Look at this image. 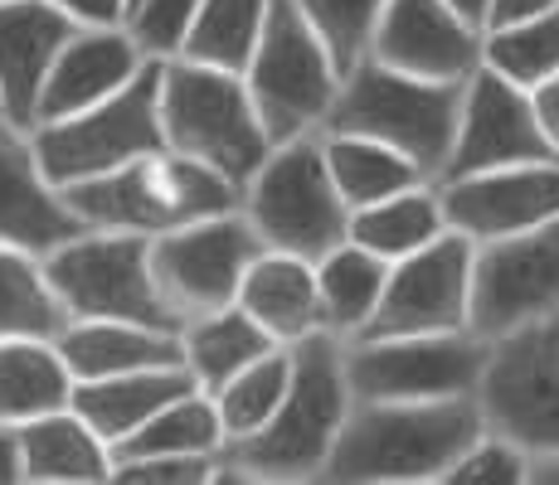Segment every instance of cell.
<instances>
[{
  "label": "cell",
  "instance_id": "obj_44",
  "mask_svg": "<svg viewBox=\"0 0 559 485\" xmlns=\"http://www.w3.org/2000/svg\"><path fill=\"white\" fill-rule=\"evenodd\" d=\"M462 20H472L477 29H487V15H491V0H448Z\"/></svg>",
  "mask_w": 559,
  "mask_h": 485
},
{
  "label": "cell",
  "instance_id": "obj_28",
  "mask_svg": "<svg viewBox=\"0 0 559 485\" xmlns=\"http://www.w3.org/2000/svg\"><path fill=\"white\" fill-rule=\"evenodd\" d=\"M180 344H186V369L195 374V384L204 393H214L224 379H234V374L249 369L253 360H263L267 350H277V340L258 326L239 301L224 311H210V316L186 320Z\"/></svg>",
  "mask_w": 559,
  "mask_h": 485
},
{
  "label": "cell",
  "instance_id": "obj_1",
  "mask_svg": "<svg viewBox=\"0 0 559 485\" xmlns=\"http://www.w3.org/2000/svg\"><path fill=\"white\" fill-rule=\"evenodd\" d=\"M350 408H356V388L346 374V340L336 330H317V336L297 340L293 384H287L273 423L224 447L214 481H317L326 471V457L346 427Z\"/></svg>",
  "mask_w": 559,
  "mask_h": 485
},
{
  "label": "cell",
  "instance_id": "obj_26",
  "mask_svg": "<svg viewBox=\"0 0 559 485\" xmlns=\"http://www.w3.org/2000/svg\"><path fill=\"white\" fill-rule=\"evenodd\" d=\"M73 369L59 354V344L45 336H15L0 340V417L5 423H29L53 408H69Z\"/></svg>",
  "mask_w": 559,
  "mask_h": 485
},
{
  "label": "cell",
  "instance_id": "obj_14",
  "mask_svg": "<svg viewBox=\"0 0 559 485\" xmlns=\"http://www.w3.org/2000/svg\"><path fill=\"white\" fill-rule=\"evenodd\" d=\"M559 311V219L511 239L477 243L472 267V330L497 340Z\"/></svg>",
  "mask_w": 559,
  "mask_h": 485
},
{
  "label": "cell",
  "instance_id": "obj_22",
  "mask_svg": "<svg viewBox=\"0 0 559 485\" xmlns=\"http://www.w3.org/2000/svg\"><path fill=\"white\" fill-rule=\"evenodd\" d=\"M53 344L69 360L73 384L112 379V374H132V369H156V364H186L180 330L142 326V320H69L53 336Z\"/></svg>",
  "mask_w": 559,
  "mask_h": 485
},
{
  "label": "cell",
  "instance_id": "obj_9",
  "mask_svg": "<svg viewBox=\"0 0 559 485\" xmlns=\"http://www.w3.org/2000/svg\"><path fill=\"white\" fill-rule=\"evenodd\" d=\"M243 83H249L273 146L326 126L331 102L341 93V69L311 29V20L297 10V0H273L267 29L258 39L249 69H243Z\"/></svg>",
  "mask_w": 559,
  "mask_h": 485
},
{
  "label": "cell",
  "instance_id": "obj_12",
  "mask_svg": "<svg viewBox=\"0 0 559 485\" xmlns=\"http://www.w3.org/2000/svg\"><path fill=\"white\" fill-rule=\"evenodd\" d=\"M267 243L258 239V229L243 209L210 214V219H195L186 229L156 233L152 272H156L160 296L170 301V311L180 320H195V316H210V311H224L239 301L243 277H249L253 257Z\"/></svg>",
  "mask_w": 559,
  "mask_h": 485
},
{
  "label": "cell",
  "instance_id": "obj_23",
  "mask_svg": "<svg viewBox=\"0 0 559 485\" xmlns=\"http://www.w3.org/2000/svg\"><path fill=\"white\" fill-rule=\"evenodd\" d=\"M190 388H200V384L186 364H156V369L112 374V379H79L69 403H73V413L117 451L146 417L160 413L170 398L190 393Z\"/></svg>",
  "mask_w": 559,
  "mask_h": 485
},
{
  "label": "cell",
  "instance_id": "obj_4",
  "mask_svg": "<svg viewBox=\"0 0 559 485\" xmlns=\"http://www.w3.org/2000/svg\"><path fill=\"white\" fill-rule=\"evenodd\" d=\"M160 126L176 156L219 170L239 190L273 156V136L263 132L243 73L210 69L195 59H170L160 73Z\"/></svg>",
  "mask_w": 559,
  "mask_h": 485
},
{
  "label": "cell",
  "instance_id": "obj_16",
  "mask_svg": "<svg viewBox=\"0 0 559 485\" xmlns=\"http://www.w3.org/2000/svg\"><path fill=\"white\" fill-rule=\"evenodd\" d=\"M438 190H443L448 229L467 233L472 243L511 239L559 219V156L438 180Z\"/></svg>",
  "mask_w": 559,
  "mask_h": 485
},
{
  "label": "cell",
  "instance_id": "obj_3",
  "mask_svg": "<svg viewBox=\"0 0 559 485\" xmlns=\"http://www.w3.org/2000/svg\"><path fill=\"white\" fill-rule=\"evenodd\" d=\"M63 199L73 204L88 229H122V233H170L186 229L210 214L243 209V190L224 180L219 170L200 166L176 150H152V156L132 160V166L112 170V175L69 185Z\"/></svg>",
  "mask_w": 559,
  "mask_h": 485
},
{
  "label": "cell",
  "instance_id": "obj_29",
  "mask_svg": "<svg viewBox=\"0 0 559 485\" xmlns=\"http://www.w3.org/2000/svg\"><path fill=\"white\" fill-rule=\"evenodd\" d=\"M390 267L380 253L360 247L356 239L336 243L326 257H317V287H321V311H326V330H336L341 340H356L370 326L374 306L384 296Z\"/></svg>",
  "mask_w": 559,
  "mask_h": 485
},
{
  "label": "cell",
  "instance_id": "obj_21",
  "mask_svg": "<svg viewBox=\"0 0 559 485\" xmlns=\"http://www.w3.org/2000/svg\"><path fill=\"white\" fill-rule=\"evenodd\" d=\"M239 306L249 311L258 326L277 344H297L317 330H326V311H321L317 263L283 247H263L253 257L249 277L239 287Z\"/></svg>",
  "mask_w": 559,
  "mask_h": 485
},
{
  "label": "cell",
  "instance_id": "obj_15",
  "mask_svg": "<svg viewBox=\"0 0 559 485\" xmlns=\"http://www.w3.org/2000/svg\"><path fill=\"white\" fill-rule=\"evenodd\" d=\"M555 146L545 142L540 117H535L531 88L501 78L491 69H477L467 78V97H462V122L448 166L438 180L477 175V170L497 166H521V160H550Z\"/></svg>",
  "mask_w": 559,
  "mask_h": 485
},
{
  "label": "cell",
  "instance_id": "obj_40",
  "mask_svg": "<svg viewBox=\"0 0 559 485\" xmlns=\"http://www.w3.org/2000/svg\"><path fill=\"white\" fill-rule=\"evenodd\" d=\"M531 102H535V117H540L545 142H550L555 156H559V73H550L545 83H535V88H531Z\"/></svg>",
  "mask_w": 559,
  "mask_h": 485
},
{
  "label": "cell",
  "instance_id": "obj_8",
  "mask_svg": "<svg viewBox=\"0 0 559 485\" xmlns=\"http://www.w3.org/2000/svg\"><path fill=\"white\" fill-rule=\"evenodd\" d=\"M45 272L69 320H142L160 330L186 326L156 287L146 233L88 229L45 253Z\"/></svg>",
  "mask_w": 559,
  "mask_h": 485
},
{
  "label": "cell",
  "instance_id": "obj_27",
  "mask_svg": "<svg viewBox=\"0 0 559 485\" xmlns=\"http://www.w3.org/2000/svg\"><path fill=\"white\" fill-rule=\"evenodd\" d=\"M321 146H326L331 180H336L341 199H346L350 209L390 199V194H400L408 185L433 180L414 156H404V150H394L390 142H374V136H360V132H321Z\"/></svg>",
  "mask_w": 559,
  "mask_h": 485
},
{
  "label": "cell",
  "instance_id": "obj_13",
  "mask_svg": "<svg viewBox=\"0 0 559 485\" xmlns=\"http://www.w3.org/2000/svg\"><path fill=\"white\" fill-rule=\"evenodd\" d=\"M472 267H477V243L457 229L400 257L390 267V282H384L370 326L356 340L472 330Z\"/></svg>",
  "mask_w": 559,
  "mask_h": 485
},
{
  "label": "cell",
  "instance_id": "obj_35",
  "mask_svg": "<svg viewBox=\"0 0 559 485\" xmlns=\"http://www.w3.org/2000/svg\"><path fill=\"white\" fill-rule=\"evenodd\" d=\"M390 0H297V10L311 20V29L321 35V45L331 49L341 78L370 53V39L380 29V15Z\"/></svg>",
  "mask_w": 559,
  "mask_h": 485
},
{
  "label": "cell",
  "instance_id": "obj_42",
  "mask_svg": "<svg viewBox=\"0 0 559 485\" xmlns=\"http://www.w3.org/2000/svg\"><path fill=\"white\" fill-rule=\"evenodd\" d=\"M550 10H559V0H491L487 29H497V25H515V20H535V15H550Z\"/></svg>",
  "mask_w": 559,
  "mask_h": 485
},
{
  "label": "cell",
  "instance_id": "obj_25",
  "mask_svg": "<svg viewBox=\"0 0 559 485\" xmlns=\"http://www.w3.org/2000/svg\"><path fill=\"white\" fill-rule=\"evenodd\" d=\"M443 233H448V209L438 180H424V185H408L390 194V199L350 209V239L370 247V253H380L384 263H400V257L418 253V247H428Z\"/></svg>",
  "mask_w": 559,
  "mask_h": 485
},
{
  "label": "cell",
  "instance_id": "obj_5",
  "mask_svg": "<svg viewBox=\"0 0 559 485\" xmlns=\"http://www.w3.org/2000/svg\"><path fill=\"white\" fill-rule=\"evenodd\" d=\"M462 97H467V83L414 78L380 59H360L341 78V93L321 132H360L374 142H390L438 180L457 142Z\"/></svg>",
  "mask_w": 559,
  "mask_h": 485
},
{
  "label": "cell",
  "instance_id": "obj_32",
  "mask_svg": "<svg viewBox=\"0 0 559 485\" xmlns=\"http://www.w3.org/2000/svg\"><path fill=\"white\" fill-rule=\"evenodd\" d=\"M287 384H293V344H277V350H267L263 360H253L249 369H239L234 379H224L214 388V408H219V423H224V437L243 441L253 433H263L267 423H273L277 403H283Z\"/></svg>",
  "mask_w": 559,
  "mask_h": 485
},
{
  "label": "cell",
  "instance_id": "obj_30",
  "mask_svg": "<svg viewBox=\"0 0 559 485\" xmlns=\"http://www.w3.org/2000/svg\"><path fill=\"white\" fill-rule=\"evenodd\" d=\"M224 447H229V437H224L214 398L204 388H190L146 417L117 447V457H224Z\"/></svg>",
  "mask_w": 559,
  "mask_h": 485
},
{
  "label": "cell",
  "instance_id": "obj_17",
  "mask_svg": "<svg viewBox=\"0 0 559 485\" xmlns=\"http://www.w3.org/2000/svg\"><path fill=\"white\" fill-rule=\"evenodd\" d=\"M481 39L487 29L462 20L448 0H390L365 59H380L414 78L467 83L481 69Z\"/></svg>",
  "mask_w": 559,
  "mask_h": 485
},
{
  "label": "cell",
  "instance_id": "obj_37",
  "mask_svg": "<svg viewBox=\"0 0 559 485\" xmlns=\"http://www.w3.org/2000/svg\"><path fill=\"white\" fill-rule=\"evenodd\" d=\"M525 476H531V451H521L501 433H481L453 461L443 485H525Z\"/></svg>",
  "mask_w": 559,
  "mask_h": 485
},
{
  "label": "cell",
  "instance_id": "obj_33",
  "mask_svg": "<svg viewBox=\"0 0 559 485\" xmlns=\"http://www.w3.org/2000/svg\"><path fill=\"white\" fill-rule=\"evenodd\" d=\"M267 10H273V0H200L195 29H190L180 59L243 73L267 29Z\"/></svg>",
  "mask_w": 559,
  "mask_h": 485
},
{
  "label": "cell",
  "instance_id": "obj_41",
  "mask_svg": "<svg viewBox=\"0 0 559 485\" xmlns=\"http://www.w3.org/2000/svg\"><path fill=\"white\" fill-rule=\"evenodd\" d=\"M0 485H25V447H20V423L0 417Z\"/></svg>",
  "mask_w": 559,
  "mask_h": 485
},
{
  "label": "cell",
  "instance_id": "obj_20",
  "mask_svg": "<svg viewBox=\"0 0 559 485\" xmlns=\"http://www.w3.org/2000/svg\"><path fill=\"white\" fill-rule=\"evenodd\" d=\"M146 63L152 59L136 49L127 25L73 29L69 45L59 49V59H53V69H49L45 97H39V122H63V117L107 102V97L122 93Z\"/></svg>",
  "mask_w": 559,
  "mask_h": 485
},
{
  "label": "cell",
  "instance_id": "obj_45",
  "mask_svg": "<svg viewBox=\"0 0 559 485\" xmlns=\"http://www.w3.org/2000/svg\"><path fill=\"white\" fill-rule=\"evenodd\" d=\"M0 122H10V117H5V93H0Z\"/></svg>",
  "mask_w": 559,
  "mask_h": 485
},
{
  "label": "cell",
  "instance_id": "obj_18",
  "mask_svg": "<svg viewBox=\"0 0 559 485\" xmlns=\"http://www.w3.org/2000/svg\"><path fill=\"white\" fill-rule=\"evenodd\" d=\"M79 233H88V223L45 175L29 132L15 122H0V243L45 257Z\"/></svg>",
  "mask_w": 559,
  "mask_h": 485
},
{
  "label": "cell",
  "instance_id": "obj_19",
  "mask_svg": "<svg viewBox=\"0 0 559 485\" xmlns=\"http://www.w3.org/2000/svg\"><path fill=\"white\" fill-rule=\"evenodd\" d=\"M73 29L79 25L49 0H0V93L5 117L25 132H35L49 69Z\"/></svg>",
  "mask_w": 559,
  "mask_h": 485
},
{
  "label": "cell",
  "instance_id": "obj_11",
  "mask_svg": "<svg viewBox=\"0 0 559 485\" xmlns=\"http://www.w3.org/2000/svg\"><path fill=\"white\" fill-rule=\"evenodd\" d=\"M491 340L477 330L438 336H380L346 340V374L356 403H428V398L477 393Z\"/></svg>",
  "mask_w": 559,
  "mask_h": 485
},
{
  "label": "cell",
  "instance_id": "obj_34",
  "mask_svg": "<svg viewBox=\"0 0 559 485\" xmlns=\"http://www.w3.org/2000/svg\"><path fill=\"white\" fill-rule=\"evenodd\" d=\"M481 69L501 73V78L521 83V88H535L550 73H559V10L487 29V39H481Z\"/></svg>",
  "mask_w": 559,
  "mask_h": 485
},
{
  "label": "cell",
  "instance_id": "obj_39",
  "mask_svg": "<svg viewBox=\"0 0 559 485\" xmlns=\"http://www.w3.org/2000/svg\"><path fill=\"white\" fill-rule=\"evenodd\" d=\"M49 5H59L79 29H107V25H127L132 0H49Z\"/></svg>",
  "mask_w": 559,
  "mask_h": 485
},
{
  "label": "cell",
  "instance_id": "obj_38",
  "mask_svg": "<svg viewBox=\"0 0 559 485\" xmlns=\"http://www.w3.org/2000/svg\"><path fill=\"white\" fill-rule=\"evenodd\" d=\"M219 457H117V485H210Z\"/></svg>",
  "mask_w": 559,
  "mask_h": 485
},
{
  "label": "cell",
  "instance_id": "obj_24",
  "mask_svg": "<svg viewBox=\"0 0 559 485\" xmlns=\"http://www.w3.org/2000/svg\"><path fill=\"white\" fill-rule=\"evenodd\" d=\"M25 447V485H98L112 481L117 451L69 408L20 423Z\"/></svg>",
  "mask_w": 559,
  "mask_h": 485
},
{
  "label": "cell",
  "instance_id": "obj_31",
  "mask_svg": "<svg viewBox=\"0 0 559 485\" xmlns=\"http://www.w3.org/2000/svg\"><path fill=\"white\" fill-rule=\"evenodd\" d=\"M63 326H69V311H63L59 291L49 287L45 257L0 243V340L15 336L53 340Z\"/></svg>",
  "mask_w": 559,
  "mask_h": 485
},
{
  "label": "cell",
  "instance_id": "obj_6",
  "mask_svg": "<svg viewBox=\"0 0 559 485\" xmlns=\"http://www.w3.org/2000/svg\"><path fill=\"white\" fill-rule=\"evenodd\" d=\"M243 214L267 247L311 257V263L350 239V204L331 180L321 132L273 146V156L243 185Z\"/></svg>",
  "mask_w": 559,
  "mask_h": 485
},
{
  "label": "cell",
  "instance_id": "obj_2",
  "mask_svg": "<svg viewBox=\"0 0 559 485\" xmlns=\"http://www.w3.org/2000/svg\"><path fill=\"white\" fill-rule=\"evenodd\" d=\"M487 433L477 393L428 403H356L326 457L321 481L341 485H428Z\"/></svg>",
  "mask_w": 559,
  "mask_h": 485
},
{
  "label": "cell",
  "instance_id": "obj_43",
  "mask_svg": "<svg viewBox=\"0 0 559 485\" xmlns=\"http://www.w3.org/2000/svg\"><path fill=\"white\" fill-rule=\"evenodd\" d=\"M525 485H559V451L531 457V476H525Z\"/></svg>",
  "mask_w": 559,
  "mask_h": 485
},
{
  "label": "cell",
  "instance_id": "obj_10",
  "mask_svg": "<svg viewBox=\"0 0 559 485\" xmlns=\"http://www.w3.org/2000/svg\"><path fill=\"white\" fill-rule=\"evenodd\" d=\"M477 408L487 433H501L531 457L559 451V311L491 340Z\"/></svg>",
  "mask_w": 559,
  "mask_h": 485
},
{
  "label": "cell",
  "instance_id": "obj_36",
  "mask_svg": "<svg viewBox=\"0 0 559 485\" xmlns=\"http://www.w3.org/2000/svg\"><path fill=\"white\" fill-rule=\"evenodd\" d=\"M195 15H200V0H132V10H127V35L136 39V49H142L146 59L170 63L186 53Z\"/></svg>",
  "mask_w": 559,
  "mask_h": 485
},
{
  "label": "cell",
  "instance_id": "obj_7",
  "mask_svg": "<svg viewBox=\"0 0 559 485\" xmlns=\"http://www.w3.org/2000/svg\"><path fill=\"white\" fill-rule=\"evenodd\" d=\"M160 73H166V63L152 59L107 102L63 117V122H39L29 132L39 166L53 185L69 190L83 180L112 175V170L152 156V150H170L166 126H160Z\"/></svg>",
  "mask_w": 559,
  "mask_h": 485
}]
</instances>
